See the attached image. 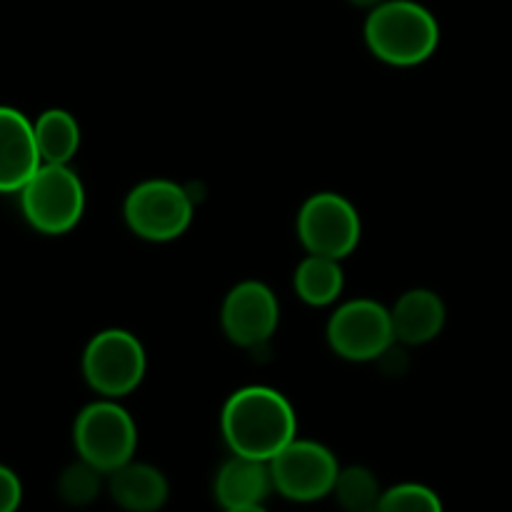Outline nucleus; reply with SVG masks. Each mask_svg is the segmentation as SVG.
<instances>
[{
  "label": "nucleus",
  "mask_w": 512,
  "mask_h": 512,
  "mask_svg": "<svg viewBox=\"0 0 512 512\" xmlns=\"http://www.w3.org/2000/svg\"><path fill=\"white\" fill-rule=\"evenodd\" d=\"M223 512H268L263 508V505H250V508H230V510H223Z\"/></svg>",
  "instance_id": "nucleus-22"
},
{
  "label": "nucleus",
  "mask_w": 512,
  "mask_h": 512,
  "mask_svg": "<svg viewBox=\"0 0 512 512\" xmlns=\"http://www.w3.org/2000/svg\"><path fill=\"white\" fill-rule=\"evenodd\" d=\"M25 220L43 235H65L80 223L85 188L70 165L43 163L20 190Z\"/></svg>",
  "instance_id": "nucleus-4"
},
{
  "label": "nucleus",
  "mask_w": 512,
  "mask_h": 512,
  "mask_svg": "<svg viewBox=\"0 0 512 512\" xmlns=\"http://www.w3.org/2000/svg\"><path fill=\"white\" fill-rule=\"evenodd\" d=\"M73 443L80 460L110 475L135 458L138 428L123 405L103 398L80 410L75 418Z\"/></svg>",
  "instance_id": "nucleus-3"
},
{
  "label": "nucleus",
  "mask_w": 512,
  "mask_h": 512,
  "mask_svg": "<svg viewBox=\"0 0 512 512\" xmlns=\"http://www.w3.org/2000/svg\"><path fill=\"white\" fill-rule=\"evenodd\" d=\"M365 45L383 63L413 68L435 55L440 25L425 5L415 0H385L365 20Z\"/></svg>",
  "instance_id": "nucleus-2"
},
{
  "label": "nucleus",
  "mask_w": 512,
  "mask_h": 512,
  "mask_svg": "<svg viewBox=\"0 0 512 512\" xmlns=\"http://www.w3.org/2000/svg\"><path fill=\"white\" fill-rule=\"evenodd\" d=\"M108 493L125 512H158L168 503L170 485L158 468L130 460L108 475Z\"/></svg>",
  "instance_id": "nucleus-14"
},
{
  "label": "nucleus",
  "mask_w": 512,
  "mask_h": 512,
  "mask_svg": "<svg viewBox=\"0 0 512 512\" xmlns=\"http://www.w3.org/2000/svg\"><path fill=\"white\" fill-rule=\"evenodd\" d=\"M348 3H353V5H358V8H378L380 3H385V0H348Z\"/></svg>",
  "instance_id": "nucleus-21"
},
{
  "label": "nucleus",
  "mask_w": 512,
  "mask_h": 512,
  "mask_svg": "<svg viewBox=\"0 0 512 512\" xmlns=\"http://www.w3.org/2000/svg\"><path fill=\"white\" fill-rule=\"evenodd\" d=\"M103 475L85 460L68 465L58 478V495L70 508H85L93 503L103 490Z\"/></svg>",
  "instance_id": "nucleus-18"
},
{
  "label": "nucleus",
  "mask_w": 512,
  "mask_h": 512,
  "mask_svg": "<svg viewBox=\"0 0 512 512\" xmlns=\"http://www.w3.org/2000/svg\"><path fill=\"white\" fill-rule=\"evenodd\" d=\"M328 343L350 363H375L395 343L390 310L370 298L348 300L330 315Z\"/></svg>",
  "instance_id": "nucleus-9"
},
{
  "label": "nucleus",
  "mask_w": 512,
  "mask_h": 512,
  "mask_svg": "<svg viewBox=\"0 0 512 512\" xmlns=\"http://www.w3.org/2000/svg\"><path fill=\"white\" fill-rule=\"evenodd\" d=\"M220 430L230 453L255 460H270L298 438V415L293 405L268 385L235 390L223 405Z\"/></svg>",
  "instance_id": "nucleus-1"
},
{
  "label": "nucleus",
  "mask_w": 512,
  "mask_h": 512,
  "mask_svg": "<svg viewBox=\"0 0 512 512\" xmlns=\"http://www.w3.org/2000/svg\"><path fill=\"white\" fill-rule=\"evenodd\" d=\"M378 512H443V500L428 485L400 483L385 490Z\"/></svg>",
  "instance_id": "nucleus-19"
},
{
  "label": "nucleus",
  "mask_w": 512,
  "mask_h": 512,
  "mask_svg": "<svg viewBox=\"0 0 512 512\" xmlns=\"http://www.w3.org/2000/svg\"><path fill=\"white\" fill-rule=\"evenodd\" d=\"M273 488L270 463L245 455H233L220 465L213 483V495L223 510L263 505Z\"/></svg>",
  "instance_id": "nucleus-12"
},
{
  "label": "nucleus",
  "mask_w": 512,
  "mask_h": 512,
  "mask_svg": "<svg viewBox=\"0 0 512 512\" xmlns=\"http://www.w3.org/2000/svg\"><path fill=\"white\" fill-rule=\"evenodd\" d=\"M23 500V485L10 468L0 465V512H18Z\"/></svg>",
  "instance_id": "nucleus-20"
},
{
  "label": "nucleus",
  "mask_w": 512,
  "mask_h": 512,
  "mask_svg": "<svg viewBox=\"0 0 512 512\" xmlns=\"http://www.w3.org/2000/svg\"><path fill=\"white\" fill-rule=\"evenodd\" d=\"M145 348L133 333L120 328L100 330L83 353L85 383L98 395L120 400L133 393L145 378Z\"/></svg>",
  "instance_id": "nucleus-6"
},
{
  "label": "nucleus",
  "mask_w": 512,
  "mask_h": 512,
  "mask_svg": "<svg viewBox=\"0 0 512 512\" xmlns=\"http://www.w3.org/2000/svg\"><path fill=\"white\" fill-rule=\"evenodd\" d=\"M338 473L333 450L315 440L295 438L270 460L273 488L293 503H315L333 495Z\"/></svg>",
  "instance_id": "nucleus-8"
},
{
  "label": "nucleus",
  "mask_w": 512,
  "mask_h": 512,
  "mask_svg": "<svg viewBox=\"0 0 512 512\" xmlns=\"http://www.w3.org/2000/svg\"><path fill=\"white\" fill-rule=\"evenodd\" d=\"M43 163L68 165L80 148V125L68 110L50 108L33 123Z\"/></svg>",
  "instance_id": "nucleus-16"
},
{
  "label": "nucleus",
  "mask_w": 512,
  "mask_h": 512,
  "mask_svg": "<svg viewBox=\"0 0 512 512\" xmlns=\"http://www.w3.org/2000/svg\"><path fill=\"white\" fill-rule=\"evenodd\" d=\"M278 323V298L260 280H243L225 295L223 308H220V325L230 343L240 348H260L273 338Z\"/></svg>",
  "instance_id": "nucleus-10"
},
{
  "label": "nucleus",
  "mask_w": 512,
  "mask_h": 512,
  "mask_svg": "<svg viewBox=\"0 0 512 512\" xmlns=\"http://www.w3.org/2000/svg\"><path fill=\"white\" fill-rule=\"evenodd\" d=\"M123 218L138 238L170 243L193 223V198L175 180L150 178L130 190L123 203Z\"/></svg>",
  "instance_id": "nucleus-5"
},
{
  "label": "nucleus",
  "mask_w": 512,
  "mask_h": 512,
  "mask_svg": "<svg viewBox=\"0 0 512 512\" xmlns=\"http://www.w3.org/2000/svg\"><path fill=\"white\" fill-rule=\"evenodd\" d=\"M40 165L43 158L28 115L0 105V193H20Z\"/></svg>",
  "instance_id": "nucleus-11"
},
{
  "label": "nucleus",
  "mask_w": 512,
  "mask_h": 512,
  "mask_svg": "<svg viewBox=\"0 0 512 512\" xmlns=\"http://www.w3.org/2000/svg\"><path fill=\"white\" fill-rule=\"evenodd\" d=\"M293 285L295 293L305 305L325 308V305H333L343 295L345 273L340 268V260L308 253V258L300 260V265L295 268Z\"/></svg>",
  "instance_id": "nucleus-15"
},
{
  "label": "nucleus",
  "mask_w": 512,
  "mask_h": 512,
  "mask_svg": "<svg viewBox=\"0 0 512 512\" xmlns=\"http://www.w3.org/2000/svg\"><path fill=\"white\" fill-rule=\"evenodd\" d=\"M363 223L345 195L315 193L298 210V238L310 255L343 260L358 248Z\"/></svg>",
  "instance_id": "nucleus-7"
},
{
  "label": "nucleus",
  "mask_w": 512,
  "mask_h": 512,
  "mask_svg": "<svg viewBox=\"0 0 512 512\" xmlns=\"http://www.w3.org/2000/svg\"><path fill=\"white\" fill-rule=\"evenodd\" d=\"M383 493L378 475L365 465L340 468L333 488L335 500L343 512H378Z\"/></svg>",
  "instance_id": "nucleus-17"
},
{
  "label": "nucleus",
  "mask_w": 512,
  "mask_h": 512,
  "mask_svg": "<svg viewBox=\"0 0 512 512\" xmlns=\"http://www.w3.org/2000/svg\"><path fill=\"white\" fill-rule=\"evenodd\" d=\"M445 303L438 293L425 288L408 290L390 308L393 333L400 345H425L445 328Z\"/></svg>",
  "instance_id": "nucleus-13"
}]
</instances>
